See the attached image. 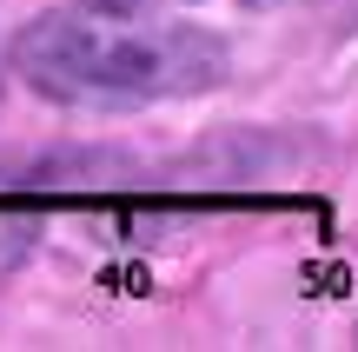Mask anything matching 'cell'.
Masks as SVG:
<instances>
[{"label":"cell","instance_id":"6da1fadb","mask_svg":"<svg viewBox=\"0 0 358 352\" xmlns=\"http://www.w3.org/2000/svg\"><path fill=\"white\" fill-rule=\"evenodd\" d=\"M13 73L60 106H146L226 80V47L133 7H53L20 27Z\"/></svg>","mask_w":358,"mask_h":352}]
</instances>
